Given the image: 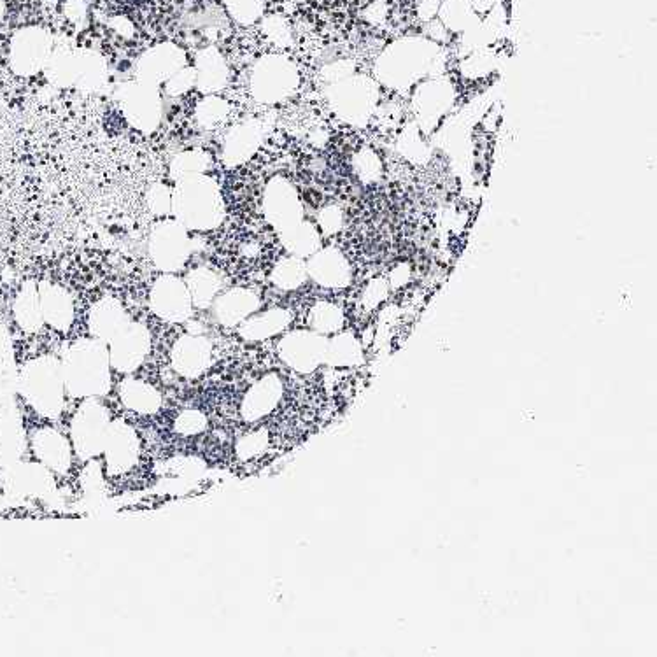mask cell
Here are the masks:
<instances>
[{
    "mask_svg": "<svg viewBox=\"0 0 657 657\" xmlns=\"http://www.w3.org/2000/svg\"><path fill=\"white\" fill-rule=\"evenodd\" d=\"M65 389L76 398H97L106 395L111 386V360L106 342L83 339L74 342L65 354Z\"/></svg>",
    "mask_w": 657,
    "mask_h": 657,
    "instance_id": "obj_1",
    "label": "cell"
},
{
    "mask_svg": "<svg viewBox=\"0 0 657 657\" xmlns=\"http://www.w3.org/2000/svg\"><path fill=\"white\" fill-rule=\"evenodd\" d=\"M172 212L184 228L212 230L225 218V204L214 179L197 174L179 179L172 191Z\"/></svg>",
    "mask_w": 657,
    "mask_h": 657,
    "instance_id": "obj_2",
    "label": "cell"
},
{
    "mask_svg": "<svg viewBox=\"0 0 657 657\" xmlns=\"http://www.w3.org/2000/svg\"><path fill=\"white\" fill-rule=\"evenodd\" d=\"M20 393L44 417H58L64 409L65 381L62 363L53 356H41L25 365Z\"/></svg>",
    "mask_w": 657,
    "mask_h": 657,
    "instance_id": "obj_3",
    "label": "cell"
},
{
    "mask_svg": "<svg viewBox=\"0 0 657 657\" xmlns=\"http://www.w3.org/2000/svg\"><path fill=\"white\" fill-rule=\"evenodd\" d=\"M298 85L297 67L286 57L269 55L256 62L251 74V92L263 104L286 99Z\"/></svg>",
    "mask_w": 657,
    "mask_h": 657,
    "instance_id": "obj_4",
    "label": "cell"
},
{
    "mask_svg": "<svg viewBox=\"0 0 657 657\" xmlns=\"http://www.w3.org/2000/svg\"><path fill=\"white\" fill-rule=\"evenodd\" d=\"M109 426L106 407L95 398H86L71 424L72 444L79 458L90 460L104 451Z\"/></svg>",
    "mask_w": 657,
    "mask_h": 657,
    "instance_id": "obj_5",
    "label": "cell"
},
{
    "mask_svg": "<svg viewBox=\"0 0 657 657\" xmlns=\"http://www.w3.org/2000/svg\"><path fill=\"white\" fill-rule=\"evenodd\" d=\"M53 51L50 32L41 27H25L18 30L9 46V64L20 76H34L44 71Z\"/></svg>",
    "mask_w": 657,
    "mask_h": 657,
    "instance_id": "obj_6",
    "label": "cell"
},
{
    "mask_svg": "<svg viewBox=\"0 0 657 657\" xmlns=\"http://www.w3.org/2000/svg\"><path fill=\"white\" fill-rule=\"evenodd\" d=\"M190 251L188 228L179 221H163L156 225L149 239V255L158 269L169 274L183 269Z\"/></svg>",
    "mask_w": 657,
    "mask_h": 657,
    "instance_id": "obj_7",
    "label": "cell"
},
{
    "mask_svg": "<svg viewBox=\"0 0 657 657\" xmlns=\"http://www.w3.org/2000/svg\"><path fill=\"white\" fill-rule=\"evenodd\" d=\"M121 106L128 123L141 132H153L162 120V99L155 86L130 83L120 90Z\"/></svg>",
    "mask_w": 657,
    "mask_h": 657,
    "instance_id": "obj_8",
    "label": "cell"
},
{
    "mask_svg": "<svg viewBox=\"0 0 657 657\" xmlns=\"http://www.w3.org/2000/svg\"><path fill=\"white\" fill-rule=\"evenodd\" d=\"M328 340L316 332H293L279 344L281 360L298 374H311L325 363Z\"/></svg>",
    "mask_w": 657,
    "mask_h": 657,
    "instance_id": "obj_9",
    "label": "cell"
},
{
    "mask_svg": "<svg viewBox=\"0 0 657 657\" xmlns=\"http://www.w3.org/2000/svg\"><path fill=\"white\" fill-rule=\"evenodd\" d=\"M151 347V335L146 326L141 323H128L125 330H121L109 342V360L111 367L118 372L130 374L141 367Z\"/></svg>",
    "mask_w": 657,
    "mask_h": 657,
    "instance_id": "obj_10",
    "label": "cell"
},
{
    "mask_svg": "<svg viewBox=\"0 0 657 657\" xmlns=\"http://www.w3.org/2000/svg\"><path fill=\"white\" fill-rule=\"evenodd\" d=\"M263 209L270 225L281 234L298 225L304 214L297 191L283 177L270 181L263 197Z\"/></svg>",
    "mask_w": 657,
    "mask_h": 657,
    "instance_id": "obj_11",
    "label": "cell"
},
{
    "mask_svg": "<svg viewBox=\"0 0 657 657\" xmlns=\"http://www.w3.org/2000/svg\"><path fill=\"white\" fill-rule=\"evenodd\" d=\"M149 304L158 318L169 323H183L193 309L186 283L176 276H162L153 284Z\"/></svg>",
    "mask_w": 657,
    "mask_h": 657,
    "instance_id": "obj_12",
    "label": "cell"
},
{
    "mask_svg": "<svg viewBox=\"0 0 657 657\" xmlns=\"http://www.w3.org/2000/svg\"><path fill=\"white\" fill-rule=\"evenodd\" d=\"M186 67V55L176 44H158L146 51L137 64V81L142 85L167 83L177 71Z\"/></svg>",
    "mask_w": 657,
    "mask_h": 657,
    "instance_id": "obj_13",
    "label": "cell"
},
{
    "mask_svg": "<svg viewBox=\"0 0 657 657\" xmlns=\"http://www.w3.org/2000/svg\"><path fill=\"white\" fill-rule=\"evenodd\" d=\"M139 437L130 424L114 421L107 431L104 451L111 474H125L139 460Z\"/></svg>",
    "mask_w": 657,
    "mask_h": 657,
    "instance_id": "obj_14",
    "label": "cell"
},
{
    "mask_svg": "<svg viewBox=\"0 0 657 657\" xmlns=\"http://www.w3.org/2000/svg\"><path fill=\"white\" fill-rule=\"evenodd\" d=\"M172 368L186 379L204 374L212 361V346L202 335H184L170 351Z\"/></svg>",
    "mask_w": 657,
    "mask_h": 657,
    "instance_id": "obj_15",
    "label": "cell"
},
{
    "mask_svg": "<svg viewBox=\"0 0 657 657\" xmlns=\"http://www.w3.org/2000/svg\"><path fill=\"white\" fill-rule=\"evenodd\" d=\"M283 393V381L277 375H265L263 379L256 381L244 395L241 403L242 419L248 423H255V421L269 416L270 412L276 409L281 402Z\"/></svg>",
    "mask_w": 657,
    "mask_h": 657,
    "instance_id": "obj_16",
    "label": "cell"
},
{
    "mask_svg": "<svg viewBox=\"0 0 657 657\" xmlns=\"http://www.w3.org/2000/svg\"><path fill=\"white\" fill-rule=\"evenodd\" d=\"M307 276L312 277L323 288H346L351 283V267L346 256L337 249L328 248L316 251L311 262L307 263Z\"/></svg>",
    "mask_w": 657,
    "mask_h": 657,
    "instance_id": "obj_17",
    "label": "cell"
},
{
    "mask_svg": "<svg viewBox=\"0 0 657 657\" xmlns=\"http://www.w3.org/2000/svg\"><path fill=\"white\" fill-rule=\"evenodd\" d=\"M25 451L22 417L11 402L0 407V468L15 467Z\"/></svg>",
    "mask_w": 657,
    "mask_h": 657,
    "instance_id": "obj_18",
    "label": "cell"
},
{
    "mask_svg": "<svg viewBox=\"0 0 657 657\" xmlns=\"http://www.w3.org/2000/svg\"><path fill=\"white\" fill-rule=\"evenodd\" d=\"M39 300L44 323L58 332H67L74 321V302L71 293L53 283L39 284Z\"/></svg>",
    "mask_w": 657,
    "mask_h": 657,
    "instance_id": "obj_19",
    "label": "cell"
},
{
    "mask_svg": "<svg viewBox=\"0 0 657 657\" xmlns=\"http://www.w3.org/2000/svg\"><path fill=\"white\" fill-rule=\"evenodd\" d=\"M32 449L41 465L57 474H65L71 467V447L58 431L44 428L34 433Z\"/></svg>",
    "mask_w": 657,
    "mask_h": 657,
    "instance_id": "obj_20",
    "label": "cell"
},
{
    "mask_svg": "<svg viewBox=\"0 0 657 657\" xmlns=\"http://www.w3.org/2000/svg\"><path fill=\"white\" fill-rule=\"evenodd\" d=\"M258 307H260V298L255 291L235 288L214 300V316L221 325H241L258 311Z\"/></svg>",
    "mask_w": 657,
    "mask_h": 657,
    "instance_id": "obj_21",
    "label": "cell"
},
{
    "mask_svg": "<svg viewBox=\"0 0 657 657\" xmlns=\"http://www.w3.org/2000/svg\"><path fill=\"white\" fill-rule=\"evenodd\" d=\"M6 489L16 496H43L53 489V481L44 465L16 463L15 467L8 468Z\"/></svg>",
    "mask_w": 657,
    "mask_h": 657,
    "instance_id": "obj_22",
    "label": "cell"
},
{
    "mask_svg": "<svg viewBox=\"0 0 657 657\" xmlns=\"http://www.w3.org/2000/svg\"><path fill=\"white\" fill-rule=\"evenodd\" d=\"M130 323L125 307L116 300V298L106 297L99 300L93 305L90 312V332L95 335V339L102 342H111V340L127 328Z\"/></svg>",
    "mask_w": 657,
    "mask_h": 657,
    "instance_id": "obj_23",
    "label": "cell"
},
{
    "mask_svg": "<svg viewBox=\"0 0 657 657\" xmlns=\"http://www.w3.org/2000/svg\"><path fill=\"white\" fill-rule=\"evenodd\" d=\"M262 144V128L256 123H244L232 128L225 137L223 160L227 165H241L255 155Z\"/></svg>",
    "mask_w": 657,
    "mask_h": 657,
    "instance_id": "obj_24",
    "label": "cell"
},
{
    "mask_svg": "<svg viewBox=\"0 0 657 657\" xmlns=\"http://www.w3.org/2000/svg\"><path fill=\"white\" fill-rule=\"evenodd\" d=\"M197 88L202 93H218L227 86L228 67L216 48H205L197 55Z\"/></svg>",
    "mask_w": 657,
    "mask_h": 657,
    "instance_id": "obj_25",
    "label": "cell"
},
{
    "mask_svg": "<svg viewBox=\"0 0 657 657\" xmlns=\"http://www.w3.org/2000/svg\"><path fill=\"white\" fill-rule=\"evenodd\" d=\"M291 323V312L286 309H270L262 312L258 316H249L244 323H241L242 339L265 340L279 335L284 332Z\"/></svg>",
    "mask_w": 657,
    "mask_h": 657,
    "instance_id": "obj_26",
    "label": "cell"
},
{
    "mask_svg": "<svg viewBox=\"0 0 657 657\" xmlns=\"http://www.w3.org/2000/svg\"><path fill=\"white\" fill-rule=\"evenodd\" d=\"M74 86L86 93L99 92L107 83V64L97 51H78Z\"/></svg>",
    "mask_w": 657,
    "mask_h": 657,
    "instance_id": "obj_27",
    "label": "cell"
},
{
    "mask_svg": "<svg viewBox=\"0 0 657 657\" xmlns=\"http://www.w3.org/2000/svg\"><path fill=\"white\" fill-rule=\"evenodd\" d=\"M120 398L128 410L137 414H155L162 405L158 389L139 379H127L121 384Z\"/></svg>",
    "mask_w": 657,
    "mask_h": 657,
    "instance_id": "obj_28",
    "label": "cell"
},
{
    "mask_svg": "<svg viewBox=\"0 0 657 657\" xmlns=\"http://www.w3.org/2000/svg\"><path fill=\"white\" fill-rule=\"evenodd\" d=\"M16 323L25 332L36 333L44 325L43 311H41V300H39V286L36 283L23 284L22 290L15 300Z\"/></svg>",
    "mask_w": 657,
    "mask_h": 657,
    "instance_id": "obj_29",
    "label": "cell"
},
{
    "mask_svg": "<svg viewBox=\"0 0 657 657\" xmlns=\"http://www.w3.org/2000/svg\"><path fill=\"white\" fill-rule=\"evenodd\" d=\"M363 361V346L353 333H340L326 346L325 363L330 367H356Z\"/></svg>",
    "mask_w": 657,
    "mask_h": 657,
    "instance_id": "obj_30",
    "label": "cell"
},
{
    "mask_svg": "<svg viewBox=\"0 0 657 657\" xmlns=\"http://www.w3.org/2000/svg\"><path fill=\"white\" fill-rule=\"evenodd\" d=\"M186 288L190 291L191 302L195 307H209L214 304L221 290V279L211 269H195L186 279Z\"/></svg>",
    "mask_w": 657,
    "mask_h": 657,
    "instance_id": "obj_31",
    "label": "cell"
},
{
    "mask_svg": "<svg viewBox=\"0 0 657 657\" xmlns=\"http://www.w3.org/2000/svg\"><path fill=\"white\" fill-rule=\"evenodd\" d=\"M281 241H283L284 248L298 258L314 255L319 249L318 230L311 223H304V221H300L295 227L283 232Z\"/></svg>",
    "mask_w": 657,
    "mask_h": 657,
    "instance_id": "obj_32",
    "label": "cell"
},
{
    "mask_svg": "<svg viewBox=\"0 0 657 657\" xmlns=\"http://www.w3.org/2000/svg\"><path fill=\"white\" fill-rule=\"evenodd\" d=\"M76 64H78V55L74 51L58 48L51 51L50 60L44 71L53 85L65 88L74 85L76 81Z\"/></svg>",
    "mask_w": 657,
    "mask_h": 657,
    "instance_id": "obj_33",
    "label": "cell"
},
{
    "mask_svg": "<svg viewBox=\"0 0 657 657\" xmlns=\"http://www.w3.org/2000/svg\"><path fill=\"white\" fill-rule=\"evenodd\" d=\"M307 279V265L298 256L283 258L272 270V283L279 290H297Z\"/></svg>",
    "mask_w": 657,
    "mask_h": 657,
    "instance_id": "obj_34",
    "label": "cell"
},
{
    "mask_svg": "<svg viewBox=\"0 0 657 657\" xmlns=\"http://www.w3.org/2000/svg\"><path fill=\"white\" fill-rule=\"evenodd\" d=\"M309 323H311L312 330L321 335L339 332L340 328L344 326V312L339 305L332 304V302H318L311 309Z\"/></svg>",
    "mask_w": 657,
    "mask_h": 657,
    "instance_id": "obj_35",
    "label": "cell"
},
{
    "mask_svg": "<svg viewBox=\"0 0 657 657\" xmlns=\"http://www.w3.org/2000/svg\"><path fill=\"white\" fill-rule=\"evenodd\" d=\"M209 163L211 158L205 155L204 151H184L170 163V176L179 181L183 177L205 174V170L209 169Z\"/></svg>",
    "mask_w": 657,
    "mask_h": 657,
    "instance_id": "obj_36",
    "label": "cell"
},
{
    "mask_svg": "<svg viewBox=\"0 0 657 657\" xmlns=\"http://www.w3.org/2000/svg\"><path fill=\"white\" fill-rule=\"evenodd\" d=\"M230 107L223 99H219L216 95H207L195 111V118H197L198 125L204 128H216L227 120Z\"/></svg>",
    "mask_w": 657,
    "mask_h": 657,
    "instance_id": "obj_37",
    "label": "cell"
},
{
    "mask_svg": "<svg viewBox=\"0 0 657 657\" xmlns=\"http://www.w3.org/2000/svg\"><path fill=\"white\" fill-rule=\"evenodd\" d=\"M269 442L270 438L267 430L251 431L248 435L239 438V442L235 446V453L242 461L253 460L256 456L265 453V449L269 447Z\"/></svg>",
    "mask_w": 657,
    "mask_h": 657,
    "instance_id": "obj_38",
    "label": "cell"
},
{
    "mask_svg": "<svg viewBox=\"0 0 657 657\" xmlns=\"http://www.w3.org/2000/svg\"><path fill=\"white\" fill-rule=\"evenodd\" d=\"M18 382H20V375L16 372L13 360L2 361L0 363V407L13 402L16 391H18Z\"/></svg>",
    "mask_w": 657,
    "mask_h": 657,
    "instance_id": "obj_39",
    "label": "cell"
},
{
    "mask_svg": "<svg viewBox=\"0 0 657 657\" xmlns=\"http://www.w3.org/2000/svg\"><path fill=\"white\" fill-rule=\"evenodd\" d=\"M234 20L249 25L256 22L262 13V0H223Z\"/></svg>",
    "mask_w": 657,
    "mask_h": 657,
    "instance_id": "obj_40",
    "label": "cell"
},
{
    "mask_svg": "<svg viewBox=\"0 0 657 657\" xmlns=\"http://www.w3.org/2000/svg\"><path fill=\"white\" fill-rule=\"evenodd\" d=\"M207 428V417L200 410H183L176 419V431L183 437L198 435Z\"/></svg>",
    "mask_w": 657,
    "mask_h": 657,
    "instance_id": "obj_41",
    "label": "cell"
},
{
    "mask_svg": "<svg viewBox=\"0 0 657 657\" xmlns=\"http://www.w3.org/2000/svg\"><path fill=\"white\" fill-rule=\"evenodd\" d=\"M193 86H197V71H195V67H183L181 71H177L165 83V92L169 93L170 97H179V95L190 92Z\"/></svg>",
    "mask_w": 657,
    "mask_h": 657,
    "instance_id": "obj_42",
    "label": "cell"
},
{
    "mask_svg": "<svg viewBox=\"0 0 657 657\" xmlns=\"http://www.w3.org/2000/svg\"><path fill=\"white\" fill-rule=\"evenodd\" d=\"M148 205L155 214H167L172 211V191L165 184H153L148 191Z\"/></svg>",
    "mask_w": 657,
    "mask_h": 657,
    "instance_id": "obj_43",
    "label": "cell"
},
{
    "mask_svg": "<svg viewBox=\"0 0 657 657\" xmlns=\"http://www.w3.org/2000/svg\"><path fill=\"white\" fill-rule=\"evenodd\" d=\"M388 283L382 279L370 281L367 290L363 291V307L365 311H374L377 305H381L388 297Z\"/></svg>",
    "mask_w": 657,
    "mask_h": 657,
    "instance_id": "obj_44",
    "label": "cell"
},
{
    "mask_svg": "<svg viewBox=\"0 0 657 657\" xmlns=\"http://www.w3.org/2000/svg\"><path fill=\"white\" fill-rule=\"evenodd\" d=\"M319 225L326 235H333L342 228V211L335 205H328L319 212Z\"/></svg>",
    "mask_w": 657,
    "mask_h": 657,
    "instance_id": "obj_45",
    "label": "cell"
},
{
    "mask_svg": "<svg viewBox=\"0 0 657 657\" xmlns=\"http://www.w3.org/2000/svg\"><path fill=\"white\" fill-rule=\"evenodd\" d=\"M8 360H13V340H11L8 328L0 325V363Z\"/></svg>",
    "mask_w": 657,
    "mask_h": 657,
    "instance_id": "obj_46",
    "label": "cell"
},
{
    "mask_svg": "<svg viewBox=\"0 0 657 657\" xmlns=\"http://www.w3.org/2000/svg\"><path fill=\"white\" fill-rule=\"evenodd\" d=\"M65 13L71 18L72 22H81V20H85V2H83V0H67V4H65Z\"/></svg>",
    "mask_w": 657,
    "mask_h": 657,
    "instance_id": "obj_47",
    "label": "cell"
},
{
    "mask_svg": "<svg viewBox=\"0 0 657 657\" xmlns=\"http://www.w3.org/2000/svg\"><path fill=\"white\" fill-rule=\"evenodd\" d=\"M4 11H6V6H4V0H0V20L4 16Z\"/></svg>",
    "mask_w": 657,
    "mask_h": 657,
    "instance_id": "obj_48",
    "label": "cell"
}]
</instances>
